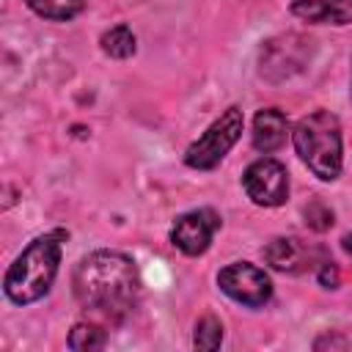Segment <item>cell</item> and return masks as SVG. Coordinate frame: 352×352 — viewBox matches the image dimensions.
Returning a JSON list of instances; mask_svg holds the SVG:
<instances>
[{
  "instance_id": "obj_7",
  "label": "cell",
  "mask_w": 352,
  "mask_h": 352,
  "mask_svg": "<svg viewBox=\"0 0 352 352\" xmlns=\"http://www.w3.org/2000/svg\"><path fill=\"white\" fill-rule=\"evenodd\" d=\"M217 228H220V214L214 209H192L173 223L170 242L187 256H201L212 245Z\"/></svg>"
},
{
  "instance_id": "obj_15",
  "label": "cell",
  "mask_w": 352,
  "mask_h": 352,
  "mask_svg": "<svg viewBox=\"0 0 352 352\" xmlns=\"http://www.w3.org/2000/svg\"><path fill=\"white\" fill-rule=\"evenodd\" d=\"M192 344L198 349H217L223 344V324L217 316H204L198 324H195V336H192Z\"/></svg>"
},
{
  "instance_id": "obj_1",
  "label": "cell",
  "mask_w": 352,
  "mask_h": 352,
  "mask_svg": "<svg viewBox=\"0 0 352 352\" xmlns=\"http://www.w3.org/2000/svg\"><path fill=\"white\" fill-rule=\"evenodd\" d=\"M140 272L118 250H96L74 270V297L82 308L107 319H126L140 300Z\"/></svg>"
},
{
  "instance_id": "obj_2",
  "label": "cell",
  "mask_w": 352,
  "mask_h": 352,
  "mask_svg": "<svg viewBox=\"0 0 352 352\" xmlns=\"http://www.w3.org/2000/svg\"><path fill=\"white\" fill-rule=\"evenodd\" d=\"M63 239H66V234L60 228L41 234L16 256V261L8 267L6 280H3L6 297L11 302L28 305V302L41 300L50 292V286L58 275Z\"/></svg>"
},
{
  "instance_id": "obj_5",
  "label": "cell",
  "mask_w": 352,
  "mask_h": 352,
  "mask_svg": "<svg viewBox=\"0 0 352 352\" xmlns=\"http://www.w3.org/2000/svg\"><path fill=\"white\" fill-rule=\"evenodd\" d=\"M217 286L236 302L248 308H261L272 297V283L267 272L250 261H234L217 272Z\"/></svg>"
},
{
  "instance_id": "obj_16",
  "label": "cell",
  "mask_w": 352,
  "mask_h": 352,
  "mask_svg": "<svg viewBox=\"0 0 352 352\" xmlns=\"http://www.w3.org/2000/svg\"><path fill=\"white\" fill-rule=\"evenodd\" d=\"M305 223H308V228H314V231H327V228L333 226V209L324 206L322 201H311V204L305 206Z\"/></svg>"
},
{
  "instance_id": "obj_10",
  "label": "cell",
  "mask_w": 352,
  "mask_h": 352,
  "mask_svg": "<svg viewBox=\"0 0 352 352\" xmlns=\"http://www.w3.org/2000/svg\"><path fill=\"white\" fill-rule=\"evenodd\" d=\"M286 132H289V121L280 110L267 107L258 110L253 118V146L261 154H272L286 143Z\"/></svg>"
},
{
  "instance_id": "obj_11",
  "label": "cell",
  "mask_w": 352,
  "mask_h": 352,
  "mask_svg": "<svg viewBox=\"0 0 352 352\" xmlns=\"http://www.w3.org/2000/svg\"><path fill=\"white\" fill-rule=\"evenodd\" d=\"M305 258V250L297 239L292 236H275L267 248H264V261L272 267V270H280V272H297L300 264Z\"/></svg>"
},
{
  "instance_id": "obj_4",
  "label": "cell",
  "mask_w": 352,
  "mask_h": 352,
  "mask_svg": "<svg viewBox=\"0 0 352 352\" xmlns=\"http://www.w3.org/2000/svg\"><path fill=\"white\" fill-rule=\"evenodd\" d=\"M242 126H245V116L239 107H228L217 121L209 124V129L187 148L184 154V162L195 170H209L214 168L228 151L231 146L239 140L242 135Z\"/></svg>"
},
{
  "instance_id": "obj_19",
  "label": "cell",
  "mask_w": 352,
  "mask_h": 352,
  "mask_svg": "<svg viewBox=\"0 0 352 352\" xmlns=\"http://www.w3.org/2000/svg\"><path fill=\"white\" fill-rule=\"evenodd\" d=\"M344 250L352 256V234H346V236H344Z\"/></svg>"
},
{
  "instance_id": "obj_6",
  "label": "cell",
  "mask_w": 352,
  "mask_h": 352,
  "mask_svg": "<svg viewBox=\"0 0 352 352\" xmlns=\"http://www.w3.org/2000/svg\"><path fill=\"white\" fill-rule=\"evenodd\" d=\"M242 184L256 206H280L289 198V173L272 157H261L250 162L242 176Z\"/></svg>"
},
{
  "instance_id": "obj_9",
  "label": "cell",
  "mask_w": 352,
  "mask_h": 352,
  "mask_svg": "<svg viewBox=\"0 0 352 352\" xmlns=\"http://www.w3.org/2000/svg\"><path fill=\"white\" fill-rule=\"evenodd\" d=\"M292 14L316 25H349L352 0H294Z\"/></svg>"
},
{
  "instance_id": "obj_13",
  "label": "cell",
  "mask_w": 352,
  "mask_h": 352,
  "mask_svg": "<svg viewBox=\"0 0 352 352\" xmlns=\"http://www.w3.org/2000/svg\"><path fill=\"white\" fill-rule=\"evenodd\" d=\"M102 50L110 58H129L135 52V33L126 25H116L102 36Z\"/></svg>"
},
{
  "instance_id": "obj_18",
  "label": "cell",
  "mask_w": 352,
  "mask_h": 352,
  "mask_svg": "<svg viewBox=\"0 0 352 352\" xmlns=\"http://www.w3.org/2000/svg\"><path fill=\"white\" fill-rule=\"evenodd\" d=\"M314 346H316V349H324V346H341V349H344L346 341H344V338H330V336H324V338H319Z\"/></svg>"
},
{
  "instance_id": "obj_8",
  "label": "cell",
  "mask_w": 352,
  "mask_h": 352,
  "mask_svg": "<svg viewBox=\"0 0 352 352\" xmlns=\"http://www.w3.org/2000/svg\"><path fill=\"white\" fill-rule=\"evenodd\" d=\"M308 44L311 41H305L302 36H294V33L267 41L264 50H261V74L272 82H280V80L292 77L294 72L302 69Z\"/></svg>"
},
{
  "instance_id": "obj_17",
  "label": "cell",
  "mask_w": 352,
  "mask_h": 352,
  "mask_svg": "<svg viewBox=\"0 0 352 352\" xmlns=\"http://www.w3.org/2000/svg\"><path fill=\"white\" fill-rule=\"evenodd\" d=\"M319 283H322L324 289H336V286H338V270H336L333 261H324V264H322V270H319Z\"/></svg>"
},
{
  "instance_id": "obj_12",
  "label": "cell",
  "mask_w": 352,
  "mask_h": 352,
  "mask_svg": "<svg viewBox=\"0 0 352 352\" xmlns=\"http://www.w3.org/2000/svg\"><path fill=\"white\" fill-rule=\"evenodd\" d=\"M25 3L30 11L52 22H66L85 8V0H25Z\"/></svg>"
},
{
  "instance_id": "obj_3",
  "label": "cell",
  "mask_w": 352,
  "mask_h": 352,
  "mask_svg": "<svg viewBox=\"0 0 352 352\" xmlns=\"http://www.w3.org/2000/svg\"><path fill=\"white\" fill-rule=\"evenodd\" d=\"M294 148L300 160L322 179L333 182L341 173V124L333 113L316 110L297 121L294 132Z\"/></svg>"
},
{
  "instance_id": "obj_14",
  "label": "cell",
  "mask_w": 352,
  "mask_h": 352,
  "mask_svg": "<svg viewBox=\"0 0 352 352\" xmlns=\"http://www.w3.org/2000/svg\"><path fill=\"white\" fill-rule=\"evenodd\" d=\"M107 344V336L99 324H91V322H80L72 327L69 333V346L72 349H80V352H91V349H102Z\"/></svg>"
}]
</instances>
